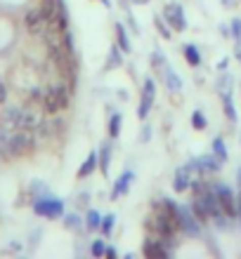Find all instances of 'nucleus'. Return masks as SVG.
I'll list each match as a JSON object with an SVG mask.
<instances>
[{
	"instance_id": "1",
	"label": "nucleus",
	"mask_w": 241,
	"mask_h": 259,
	"mask_svg": "<svg viewBox=\"0 0 241 259\" xmlns=\"http://www.w3.org/2000/svg\"><path fill=\"white\" fill-rule=\"evenodd\" d=\"M147 229L156 238L173 240L175 233L180 231V205H175L173 200H161L154 214L147 219Z\"/></svg>"
},
{
	"instance_id": "2",
	"label": "nucleus",
	"mask_w": 241,
	"mask_h": 259,
	"mask_svg": "<svg viewBox=\"0 0 241 259\" xmlns=\"http://www.w3.org/2000/svg\"><path fill=\"white\" fill-rule=\"evenodd\" d=\"M41 116L33 113L31 109H21V106H10L3 113V125L10 130H38L41 127Z\"/></svg>"
},
{
	"instance_id": "3",
	"label": "nucleus",
	"mask_w": 241,
	"mask_h": 259,
	"mask_svg": "<svg viewBox=\"0 0 241 259\" xmlns=\"http://www.w3.org/2000/svg\"><path fill=\"white\" fill-rule=\"evenodd\" d=\"M69 106V90L64 85H52L43 97V109L48 113H59Z\"/></svg>"
},
{
	"instance_id": "4",
	"label": "nucleus",
	"mask_w": 241,
	"mask_h": 259,
	"mask_svg": "<svg viewBox=\"0 0 241 259\" xmlns=\"http://www.w3.org/2000/svg\"><path fill=\"white\" fill-rule=\"evenodd\" d=\"M33 130H14V135H10V156H21L33 149Z\"/></svg>"
},
{
	"instance_id": "5",
	"label": "nucleus",
	"mask_w": 241,
	"mask_h": 259,
	"mask_svg": "<svg viewBox=\"0 0 241 259\" xmlns=\"http://www.w3.org/2000/svg\"><path fill=\"white\" fill-rule=\"evenodd\" d=\"M33 212L41 214V217H48V219H55V217H62L64 214V203L57 200V198H50V196H41L33 200Z\"/></svg>"
},
{
	"instance_id": "6",
	"label": "nucleus",
	"mask_w": 241,
	"mask_h": 259,
	"mask_svg": "<svg viewBox=\"0 0 241 259\" xmlns=\"http://www.w3.org/2000/svg\"><path fill=\"white\" fill-rule=\"evenodd\" d=\"M213 191L218 193V198H220L222 212H225L229 219L236 217V214H239V207H236V196H234V191H232L229 186H225V184H213Z\"/></svg>"
},
{
	"instance_id": "7",
	"label": "nucleus",
	"mask_w": 241,
	"mask_h": 259,
	"mask_svg": "<svg viewBox=\"0 0 241 259\" xmlns=\"http://www.w3.org/2000/svg\"><path fill=\"white\" fill-rule=\"evenodd\" d=\"M194 172H199L196 160H189L187 165L178 167V170H175V179H173V189H175V191H187V189L194 184V179H192Z\"/></svg>"
},
{
	"instance_id": "8",
	"label": "nucleus",
	"mask_w": 241,
	"mask_h": 259,
	"mask_svg": "<svg viewBox=\"0 0 241 259\" xmlns=\"http://www.w3.org/2000/svg\"><path fill=\"white\" fill-rule=\"evenodd\" d=\"M163 19L168 21L170 28H175V31H185L187 28V19H185V12H182V5H180V3H170V5L165 7Z\"/></svg>"
},
{
	"instance_id": "9",
	"label": "nucleus",
	"mask_w": 241,
	"mask_h": 259,
	"mask_svg": "<svg viewBox=\"0 0 241 259\" xmlns=\"http://www.w3.org/2000/svg\"><path fill=\"white\" fill-rule=\"evenodd\" d=\"M199 224L201 222L192 212V207H180V229H182L187 236H199V231H201Z\"/></svg>"
},
{
	"instance_id": "10",
	"label": "nucleus",
	"mask_w": 241,
	"mask_h": 259,
	"mask_svg": "<svg viewBox=\"0 0 241 259\" xmlns=\"http://www.w3.org/2000/svg\"><path fill=\"white\" fill-rule=\"evenodd\" d=\"M154 97H156V85H154L152 78H147L145 90H142V99H140V111H137L140 118L149 116V111H152V106H154Z\"/></svg>"
},
{
	"instance_id": "11",
	"label": "nucleus",
	"mask_w": 241,
	"mask_h": 259,
	"mask_svg": "<svg viewBox=\"0 0 241 259\" xmlns=\"http://www.w3.org/2000/svg\"><path fill=\"white\" fill-rule=\"evenodd\" d=\"M24 24H26L28 33H41L43 28H45V24H48V19L43 17L41 7H38V10H28L26 17H24Z\"/></svg>"
},
{
	"instance_id": "12",
	"label": "nucleus",
	"mask_w": 241,
	"mask_h": 259,
	"mask_svg": "<svg viewBox=\"0 0 241 259\" xmlns=\"http://www.w3.org/2000/svg\"><path fill=\"white\" fill-rule=\"evenodd\" d=\"M196 167H199V172L201 175H208V172H220V167H222V160L218 156H201V158H196Z\"/></svg>"
},
{
	"instance_id": "13",
	"label": "nucleus",
	"mask_w": 241,
	"mask_h": 259,
	"mask_svg": "<svg viewBox=\"0 0 241 259\" xmlns=\"http://www.w3.org/2000/svg\"><path fill=\"white\" fill-rule=\"evenodd\" d=\"M130 182H132V172L125 170L123 175L116 179V184H114V191H111V198H118V196H123V193H128V189H130Z\"/></svg>"
},
{
	"instance_id": "14",
	"label": "nucleus",
	"mask_w": 241,
	"mask_h": 259,
	"mask_svg": "<svg viewBox=\"0 0 241 259\" xmlns=\"http://www.w3.org/2000/svg\"><path fill=\"white\" fill-rule=\"evenodd\" d=\"M163 240H154V238H147L145 240V254L147 257H168V250L161 245Z\"/></svg>"
},
{
	"instance_id": "15",
	"label": "nucleus",
	"mask_w": 241,
	"mask_h": 259,
	"mask_svg": "<svg viewBox=\"0 0 241 259\" xmlns=\"http://www.w3.org/2000/svg\"><path fill=\"white\" fill-rule=\"evenodd\" d=\"M161 75H163V80H165V85H168V90H170V92H180V90H182V80H180V75L175 73L170 66L165 68Z\"/></svg>"
},
{
	"instance_id": "16",
	"label": "nucleus",
	"mask_w": 241,
	"mask_h": 259,
	"mask_svg": "<svg viewBox=\"0 0 241 259\" xmlns=\"http://www.w3.org/2000/svg\"><path fill=\"white\" fill-rule=\"evenodd\" d=\"M95 167H97V153L92 151V153H88V158H85V163H83V167L78 170V177H81V179L90 177V175L95 172Z\"/></svg>"
},
{
	"instance_id": "17",
	"label": "nucleus",
	"mask_w": 241,
	"mask_h": 259,
	"mask_svg": "<svg viewBox=\"0 0 241 259\" xmlns=\"http://www.w3.org/2000/svg\"><path fill=\"white\" fill-rule=\"evenodd\" d=\"M222 104H225V116H227L232 123H236V120H239V116H236L234 102H232V92H222Z\"/></svg>"
},
{
	"instance_id": "18",
	"label": "nucleus",
	"mask_w": 241,
	"mask_h": 259,
	"mask_svg": "<svg viewBox=\"0 0 241 259\" xmlns=\"http://www.w3.org/2000/svg\"><path fill=\"white\" fill-rule=\"evenodd\" d=\"M185 59L189 66H199L201 64V52L196 45H185Z\"/></svg>"
},
{
	"instance_id": "19",
	"label": "nucleus",
	"mask_w": 241,
	"mask_h": 259,
	"mask_svg": "<svg viewBox=\"0 0 241 259\" xmlns=\"http://www.w3.org/2000/svg\"><path fill=\"white\" fill-rule=\"evenodd\" d=\"M109 158H111V146L102 144V149H99V170H102V175H109Z\"/></svg>"
},
{
	"instance_id": "20",
	"label": "nucleus",
	"mask_w": 241,
	"mask_h": 259,
	"mask_svg": "<svg viewBox=\"0 0 241 259\" xmlns=\"http://www.w3.org/2000/svg\"><path fill=\"white\" fill-rule=\"evenodd\" d=\"M85 226H88V231H97V229L102 226V214L95 210H90L88 217H85Z\"/></svg>"
},
{
	"instance_id": "21",
	"label": "nucleus",
	"mask_w": 241,
	"mask_h": 259,
	"mask_svg": "<svg viewBox=\"0 0 241 259\" xmlns=\"http://www.w3.org/2000/svg\"><path fill=\"white\" fill-rule=\"evenodd\" d=\"M116 38H118V48L123 52H130V42H128V33H125L123 24H116Z\"/></svg>"
},
{
	"instance_id": "22",
	"label": "nucleus",
	"mask_w": 241,
	"mask_h": 259,
	"mask_svg": "<svg viewBox=\"0 0 241 259\" xmlns=\"http://www.w3.org/2000/svg\"><path fill=\"white\" fill-rule=\"evenodd\" d=\"M213 153L220 158L222 163L227 160V149H225V142H222V137H215V139H213Z\"/></svg>"
},
{
	"instance_id": "23",
	"label": "nucleus",
	"mask_w": 241,
	"mask_h": 259,
	"mask_svg": "<svg viewBox=\"0 0 241 259\" xmlns=\"http://www.w3.org/2000/svg\"><path fill=\"white\" fill-rule=\"evenodd\" d=\"M152 64H154V68H156L159 73H163L165 68H168V64H165V57H163V52H161V50H154Z\"/></svg>"
},
{
	"instance_id": "24",
	"label": "nucleus",
	"mask_w": 241,
	"mask_h": 259,
	"mask_svg": "<svg viewBox=\"0 0 241 259\" xmlns=\"http://www.w3.org/2000/svg\"><path fill=\"white\" fill-rule=\"evenodd\" d=\"M10 156V135L5 130H0V158Z\"/></svg>"
},
{
	"instance_id": "25",
	"label": "nucleus",
	"mask_w": 241,
	"mask_h": 259,
	"mask_svg": "<svg viewBox=\"0 0 241 259\" xmlns=\"http://www.w3.org/2000/svg\"><path fill=\"white\" fill-rule=\"evenodd\" d=\"M114 222H116V217H114V214H107V217H102V226H99V231H102L104 236H109L111 229H114Z\"/></svg>"
},
{
	"instance_id": "26",
	"label": "nucleus",
	"mask_w": 241,
	"mask_h": 259,
	"mask_svg": "<svg viewBox=\"0 0 241 259\" xmlns=\"http://www.w3.org/2000/svg\"><path fill=\"white\" fill-rule=\"evenodd\" d=\"M118 132H121V113H114V116H111V123H109V135L118 137Z\"/></svg>"
},
{
	"instance_id": "27",
	"label": "nucleus",
	"mask_w": 241,
	"mask_h": 259,
	"mask_svg": "<svg viewBox=\"0 0 241 259\" xmlns=\"http://www.w3.org/2000/svg\"><path fill=\"white\" fill-rule=\"evenodd\" d=\"M192 125L196 130H206V118H203V113H201V111H194V113H192Z\"/></svg>"
},
{
	"instance_id": "28",
	"label": "nucleus",
	"mask_w": 241,
	"mask_h": 259,
	"mask_svg": "<svg viewBox=\"0 0 241 259\" xmlns=\"http://www.w3.org/2000/svg\"><path fill=\"white\" fill-rule=\"evenodd\" d=\"M232 75L229 73H222V78H220V82H218V90H220V92H232Z\"/></svg>"
},
{
	"instance_id": "29",
	"label": "nucleus",
	"mask_w": 241,
	"mask_h": 259,
	"mask_svg": "<svg viewBox=\"0 0 241 259\" xmlns=\"http://www.w3.org/2000/svg\"><path fill=\"white\" fill-rule=\"evenodd\" d=\"M90 252L95 254V257H102V254L107 252V245H104V240H95V243H92V247H90Z\"/></svg>"
},
{
	"instance_id": "30",
	"label": "nucleus",
	"mask_w": 241,
	"mask_h": 259,
	"mask_svg": "<svg viewBox=\"0 0 241 259\" xmlns=\"http://www.w3.org/2000/svg\"><path fill=\"white\" fill-rule=\"evenodd\" d=\"M229 35H234L236 40H241V19H232V24H229Z\"/></svg>"
},
{
	"instance_id": "31",
	"label": "nucleus",
	"mask_w": 241,
	"mask_h": 259,
	"mask_svg": "<svg viewBox=\"0 0 241 259\" xmlns=\"http://www.w3.org/2000/svg\"><path fill=\"white\" fill-rule=\"evenodd\" d=\"M121 52H123V50L118 48V45H114V48H111V57H109V66H114V64H121Z\"/></svg>"
},
{
	"instance_id": "32",
	"label": "nucleus",
	"mask_w": 241,
	"mask_h": 259,
	"mask_svg": "<svg viewBox=\"0 0 241 259\" xmlns=\"http://www.w3.org/2000/svg\"><path fill=\"white\" fill-rule=\"evenodd\" d=\"M156 26H159V31H161V35H163L165 40L170 38V28L165 26V19H156Z\"/></svg>"
},
{
	"instance_id": "33",
	"label": "nucleus",
	"mask_w": 241,
	"mask_h": 259,
	"mask_svg": "<svg viewBox=\"0 0 241 259\" xmlns=\"http://www.w3.org/2000/svg\"><path fill=\"white\" fill-rule=\"evenodd\" d=\"M5 99H7V88H5V82L0 80V104L5 102Z\"/></svg>"
},
{
	"instance_id": "34",
	"label": "nucleus",
	"mask_w": 241,
	"mask_h": 259,
	"mask_svg": "<svg viewBox=\"0 0 241 259\" xmlns=\"http://www.w3.org/2000/svg\"><path fill=\"white\" fill-rule=\"evenodd\" d=\"M78 222H81V219H76V217H66V226H71V229H74V226H78Z\"/></svg>"
},
{
	"instance_id": "35",
	"label": "nucleus",
	"mask_w": 241,
	"mask_h": 259,
	"mask_svg": "<svg viewBox=\"0 0 241 259\" xmlns=\"http://www.w3.org/2000/svg\"><path fill=\"white\" fill-rule=\"evenodd\" d=\"M234 57H236V59H239V62H241V40H239V42H236V50H234Z\"/></svg>"
},
{
	"instance_id": "36",
	"label": "nucleus",
	"mask_w": 241,
	"mask_h": 259,
	"mask_svg": "<svg viewBox=\"0 0 241 259\" xmlns=\"http://www.w3.org/2000/svg\"><path fill=\"white\" fill-rule=\"evenodd\" d=\"M236 207H239V214H236V217H239V224H241V193H239V198H236Z\"/></svg>"
},
{
	"instance_id": "37",
	"label": "nucleus",
	"mask_w": 241,
	"mask_h": 259,
	"mask_svg": "<svg viewBox=\"0 0 241 259\" xmlns=\"http://www.w3.org/2000/svg\"><path fill=\"white\" fill-rule=\"evenodd\" d=\"M104 254H107V257H116V250H114V247H107V252Z\"/></svg>"
},
{
	"instance_id": "38",
	"label": "nucleus",
	"mask_w": 241,
	"mask_h": 259,
	"mask_svg": "<svg viewBox=\"0 0 241 259\" xmlns=\"http://www.w3.org/2000/svg\"><path fill=\"white\" fill-rule=\"evenodd\" d=\"M236 182H239V189H241V167L236 170Z\"/></svg>"
},
{
	"instance_id": "39",
	"label": "nucleus",
	"mask_w": 241,
	"mask_h": 259,
	"mask_svg": "<svg viewBox=\"0 0 241 259\" xmlns=\"http://www.w3.org/2000/svg\"><path fill=\"white\" fill-rule=\"evenodd\" d=\"M104 3V7H111V0H102Z\"/></svg>"
},
{
	"instance_id": "40",
	"label": "nucleus",
	"mask_w": 241,
	"mask_h": 259,
	"mask_svg": "<svg viewBox=\"0 0 241 259\" xmlns=\"http://www.w3.org/2000/svg\"><path fill=\"white\" fill-rule=\"evenodd\" d=\"M232 3H234V0H222V5H232Z\"/></svg>"
}]
</instances>
